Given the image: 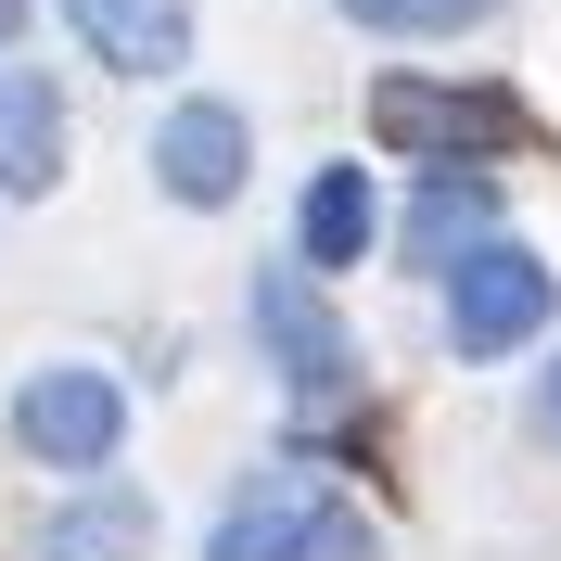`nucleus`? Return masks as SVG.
Wrapping results in <instances>:
<instances>
[{
    "label": "nucleus",
    "instance_id": "obj_1",
    "mask_svg": "<svg viewBox=\"0 0 561 561\" xmlns=\"http://www.w3.org/2000/svg\"><path fill=\"white\" fill-rule=\"evenodd\" d=\"M255 345H268L280 396H294L307 421H332V409L357 396V345H345V319L319 307V268H307V255L255 268Z\"/></svg>",
    "mask_w": 561,
    "mask_h": 561
},
{
    "label": "nucleus",
    "instance_id": "obj_2",
    "mask_svg": "<svg viewBox=\"0 0 561 561\" xmlns=\"http://www.w3.org/2000/svg\"><path fill=\"white\" fill-rule=\"evenodd\" d=\"M370 128H383V153H421V167L511 153V103L497 90H447V77H383L370 90Z\"/></svg>",
    "mask_w": 561,
    "mask_h": 561
},
{
    "label": "nucleus",
    "instance_id": "obj_3",
    "mask_svg": "<svg viewBox=\"0 0 561 561\" xmlns=\"http://www.w3.org/2000/svg\"><path fill=\"white\" fill-rule=\"evenodd\" d=\"M524 332H549V268L524 243H472L447 268V345L459 357H511Z\"/></svg>",
    "mask_w": 561,
    "mask_h": 561
},
{
    "label": "nucleus",
    "instance_id": "obj_4",
    "mask_svg": "<svg viewBox=\"0 0 561 561\" xmlns=\"http://www.w3.org/2000/svg\"><path fill=\"white\" fill-rule=\"evenodd\" d=\"M115 383L103 370H38L26 396H13V434H26V459H51V472H103L115 459Z\"/></svg>",
    "mask_w": 561,
    "mask_h": 561
},
{
    "label": "nucleus",
    "instance_id": "obj_5",
    "mask_svg": "<svg viewBox=\"0 0 561 561\" xmlns=\"http://www.w3.org/2000/svg\"><path fill=\"white\" fill-rule=\"evenodd\" d=\"M319 536H332V485L319 472H268L255 497H230L205 561H319Z\"/></svg>",
    "mask_w": 561,
    "mask_h": 561
},
{
    "label": "nucleus",
    "instance_id": "obj_6",
    "mask_svg": "<svg viewBox=\"0 0 561 561\" xmlns=\"http://www.w3.org/2000/svg\"><path fill=\"white\" fill-rule=\"evenodd\" d=\"M153 179H167L179 205H230L243 192V115L230 103H179L153 128Z\"/></svg>",
    "mask_w": 561,
    "mask_h": 561
},
{
    "label": "nucleus",
    "instance_id": "obj_7",
    "mask_svg": "<svg viewBox=\"0 0 561 561\" xmlns=\"http://www.w3.org/2000/svg\"><path fill=\"white\" fill-rule=\"evenodd\" d=\"M65 13H77V38H90L115 77L192 65V0H65Z\"/></svg>",
    "mask_w": 561,
    "mask_h": 561
},
{
    "label": "nucleus",
    "instance_id": "obj_8",
    "mask_svg": "<svg viewBox=\"0 0 561 561\" xmlns=\"http://www.w3.org/2000/svg\"><path fill=\"white\" fill-rule=\"evenodd\" d=\"M370 230H383L370 179H357V167H319V179H307V217H294V255H307V268H357Z\"/></svg>",
    "mask_w": 561,
    "mask_h": 561
},
{
    "label": "nucleus",
    "instance_id": "obj_9",
    "mask_svg": "<svg viewBox=\"0 0 561 561\" xmlns=\"http://www.w3.org/2000/svg\"><path fill=\"white\" fill-rule=\"evenodd\" d=\"M65 167V103L51 77H0V192H51Z\"/></svg>",
    "mask_w": 561,
    "mask_h": 561
},
{
    "label": "nucleus",
    "instance_id": "obj_10",
    "mask_svg": "<svg viewBox=\"0 0 561 561\" xmlns=\"http://www.w3.org/2000/svg\"><path fill=\"white\" fill-rule=\"evenodd\" d=\"M409 243H421V268H459L472 243H497V192H485V179H459V167H434V179H421V205H409Z\"/></svg>",
    "mask_w": 561,
    "mask_h": 561
},
{
    "label": "nucleus",
    "instance_id": "obj_11",
    "mask_svg": "<svg viewBox=\"0 0 561 561\" xmlns=\"http://www.w3.org/2000/svg\"><path fill=\"white\" fill-rule=\"evenodd\" d=\"M153 549V511L140 497H77V511H51V536H38V561H140Z\"/></svg>",
    "mask_w": 561,
    "mask_h": 561
},
{
    "label": "nucleus",
    "instance_id": "obj_12",
    "mask_svg": "<svg viewBox=\"0 0 561 561\" xmlns=\"http://www.w3.org/2000/svg\"><path fill=\"white\" fill-rule=\"evenodd\" d=\"M332 13H357V26H383V38H447V26L485 13V0H332Z\"/></svg>",
    "mask_w": 561,
    "mask_h": 561
},
{
    "label": "nucleus",
    "instance_id": "obj_13",
    "mask_svg": "<svg viewBox=\"0 0 561 561\" xmlns=\"http://www.w3.org/2000/svg\"><path fill=\"white\" fill-rule=\"evenodd\" d=\"M13 26H26V0H0V51H13Z\"/></svg>",
    "mask_w": 561,
    "mask_h": 561
},
{
    "label": "nucleus",
    "instance_id": "obj_14",
    "mask_svg": "<svg viewBox=\"0 0 561 561\" xmlns=\"http://www.w3.org/2000/svg\"><path fill=\"white\" fill-rule=\"evenodd\" d=\"M549 421H561V383H549Z\"/></svg>",
    "mask_w": 561,
    "mask_h": 561
}]
</instances>
